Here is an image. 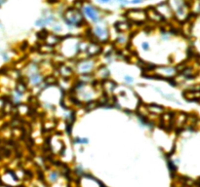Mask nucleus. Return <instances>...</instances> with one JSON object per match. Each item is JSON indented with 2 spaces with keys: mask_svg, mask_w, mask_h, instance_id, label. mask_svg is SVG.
I'll return each mask as SVG.
<instances>
[{
  "mask_svg": "<svg viewBox=\"0 0 200 187\" xmlns=\"http://www.w3.org/2000/svg\"><path fill=\"white\" fill-rule=\"evenodd\" d=\"M141 47H143V49H144L145 51H148V50H149V44H148V42H144V43L141 44Z\"/></svg>",
  "mask_w": 200,
  "mask_h": 187,
  "instance_id": "f8f14e48",
  "label": "nucleus"
},
{
  "mask_svg": "<svg viewBox=\"0 0 200 187\" xmlns=\"http://www.w3.org/2000/svg\"><path fill=\"white\" fill-rule=\"evenodd\" d=\"M64 18H65L66 23L69 25L80 26L85 23L84 18L82 17V14L80 13L78 9H76L74 7H70L69 9H67L64 15Z\"/></svg>",
  "mask_w": 200,
  "mask_h": 187,
  "instance_id": "f257e3e1",
  "label": "nucleus"
},
{
  "mask_svg": "<svg viewBox=\"0 0 200 187\" xmlns=\"http://www.w3.org/2000/svg\"><path fill=\"white\" fill-rule=\"evenodd\" d=\"M102 52V47L101 45H99L96 42H93L92 44H90L88 47H87V53L89 55H99Z\"/></svg>",
  "mask_w": 200,
  "mask_h": 187,
  "instance_id": "0eeeda50",
  "label": "nucleus"
},
{
  "mask_svg": "<svg viewBox=\"0 0 200 187\" xmlns=\"http://www.w3.org/2000/svg\"><path fill=\"white\" fill-rule=\"evenodd\" d=\"M95 37L101 42H107L108 40V30L107 28H104L102 26H97L94 30Z\"/></svg>",
  "mask_w": 200,
  "mask_h": 187,
  "instance_id": "423d86ee",
  "label": "nucleus"
},
{
  "mask_svg": "<svg viewBox=\"0 0 200 187\" xmlns=\"http://www.w3.org/2000/svg\"><path fill=\"white\" fill-rule=\"evenodd\" d=\"M126 16L129 20H131L134 24H143L145 23L148 17H146V12L141 9H133V10H129L126 14Z\"/></svg>",
  "mask_w": 200,
  "mask_h": 187,
  "instance_id": "f03ea898",
  "label": "nucleus"
},
{
  "mask_svg": "<svg viewBox=\"0 0 200 187\" xmlns=\"http://www.w3.org/2000/svg\"><path fill=\"white\" fill-rule=\"evenodd\" d=\"M100 2H103V3H107V2H109L110 0H99Z\"/></svg>",
  "mask_w": 200,
  "mask_h": 187,
  "instance_id": "4468645a",
  "label": "nucleus"
},
{
  "mask_svg": "<svg viewBox=\"0 0 200 187\" xmlns=\"http://www.w3.org/2000/svg\"><path fill=\"white\" fill-rule=\"evenodd\" d=\"M144 0H132L131 1V3L133 4H139V3H141Z\"/></svg>",
  "mask_w": 200,
  "mask_h": 187,
  "instance_id": "ddd939ff",
  "label": "nucleus"
},
{
  "mask_svg": "<svg viewBox=\"0 0 200 187\" xmlns=\"http://www.w3.org/2000/svg\"><path fill=\"white\" fill-rule=\"evenodd\" d=\"M155 9L164 19L172 17V8H171V6H170V4L168 2L160 3L159 5L156 6Z\"/></svg>",
  "mask_w": 200,
  "mask_h": 187,
  "instance_id": "39448f33",
  "label": "nucleus"
},
{
  "mask_svg": "<svg viewBox=\"0 0 200 187\" xmlns=\"http://www.w3.org/2000/svg\"><path fill=\"white\" fill-rule=\"evenodd\" d=\"M82 8L83 11H84V14L89 18L90 20H92L93 22H98L100 20L99 11L96 9V7H94L91 4H87V5H84Z\"/></svg>",
  "mask_w": 200,
  "mask_h": 187,
  "instance_id": "7ed1b4c3",
  "label": "nucleus"
},
{
  "mask_svg": "<svg viewBox=\"0 0 200 187\" xmlns=\"http://www.w3.org/2000/svg\"><path fill=\"white\" fill-rule=\"evenodd\" d=\"M145 12H146V17H148V19H149L151 22L155 23V24H159V23H162V22L165 20V19L157 12V10H156L154 7H149Z\"/></svg>",
  "mask_w": 200,
  "mask_h": 187,
  "instance_id": "20e7f679",
  "label": "nucleus"
},
{
  "mask_svg": "<svg viewBox=\"0 0 200 187\" xmlns=\"http://www.w3.org/2000/svg\"><path fill=\"white\" fill-rule=\"evenodd\" d=\"M124 80L127 82V83H129V84H130V83H133V81H134L133 77H132V76H128V75H126L124 77Z\"/></svg>",
  "mask_w": 200,
  "mask_h": 187,
  "instance_id": "9b49d317",
  "label": "nucleus"
},
{
  "mask_svg": "<svg viewBox=\"0 0 200 187\" xmlns=\"http://www.w3.org/2000/svg\"><path fill=\"white\" fill-rule=\"evenodd\" d=\"M73 142L76 143V144H87V143L89 142V140H88V138H83V137H75Z\"/></svg>",
  "mask_w": 200,
  "mask_h": 187,
  "instance_id": "1a4fd4ad",
  "label": "nucleus"
},
{
  "mask_svg": "<svg viewBox=\"0 0 200 187\" xmlns=\"http://www.w3.org/2000/svg\"><path fill=\"white\" fill-rule=\"evenodd\" d=\"M114 26H115V28L119 32H125V31H128L130 29L131 25H130V24L126 23V22H119V23H116V24Z\"/></svg>",
  "mask_w": 200,
  "mask_h": 187,
  "instance_id": "6e6552de",
  "label": "nucleus"
},
{
  "mask_svg": "<svg viewBox=\"0 0 200 187\" xmlns=\"http://www.w3.org/2000/svg\"><path fill=\"white\" fill-rule=\"evenodd\" d=\"M48 31L46 30V29H43V30H41V31H39L37 33V36L40 39H42V40H46V38H47V36H48Z\"/></svg>",
  "mask_w": 200,
  "mask_h": 187,
  "instance_id": "9d476101",
  "label": "nucleus"
}]
</instances>
